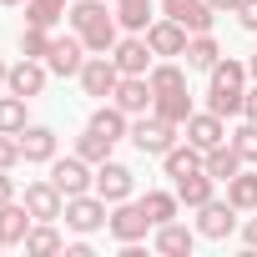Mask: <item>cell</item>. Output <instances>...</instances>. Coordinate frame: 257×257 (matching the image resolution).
<instances>
[{
	"label": "cell",
	"mask_w": 257,
	"mask_h": 257,
	"mask_svg": "<svg viewBox=\"0 0 257 257\" xmlns=\"http://www.w3.org/2000/svg\"><path fill=\"white\" fill-rule=\"evenodd\" d=\"M66 26L86 41V51H91V56H111V46L121 41V21H116V16H106L101 0H76V6L66 11Z\"/></svg>",
	"instance_id": "6da1fadb"
},
{
	"label": "cell",
	"mask_w": 257,
	"mask_h": 257,
	"mask_svg": "<svg viewBox=\"0 0 257 257\" xmlns=\"http://www.w3.org/2000/svg\"><path fill=\"white\" fill-rule=\"evenodd\" d=\"M207 76H212L207 81V111H217L222 121L237 116L247 101V61H217Z\"/></svg>",
	"instance_id": "7a4b0ae2"
},
{
	"label": "cell",
	"mask_w": 257,
	"mask_h": 257,
	"mask_svg": "<svg viewBox=\"0 0 257 257\" xmlns=\"http://www.w3.org/2000/svg\"><path fill=\"white\" fill-rule=\"evenodd\" d=\"M177 132H182V126H172L167 116L147 111V116L132 121V147H137L142 157H167V152L177 147Z\"/></svg>",
	"instance_id": "3957f363"
},
{
	"label": "cell",
	"mask_w": 257,
	"mask_h": 257,
	"mask_svg": "<svg viewBox=\"0 0 257 257\" xmlns=\"http://www.w3.org/2000/svg\"><path fill=\"white\" fill-rule=\"evenodd\" d=\"M106 207H111V202H106L101 192H96V197H91V192H81V197H66V212H61V217H66V227H71V232L91 237V232H101V227H106V217H111Z\"/></svg>",
	"instance_id": "277c9868"
},
{
	"label": "cell",
	"mask_w": 257,
	"mask_h": 257,
	"mask_svg": "<svg viewBox=\"0 0 257 257\" xmlns=\"http://www.w3.org/2000/svg\"><path fill=\"white\" fill-rule=\"evenodd\" d=\"M106 227H111V237H116V242L126 247V242H142V237H147V232H152L157 222L147 217V207H142V202H132V197H126V202H116V207H111Z\"/></svg>",
	"instance_id": "5b68a950"
},
{
	"label": "cell",
	"mask_w": 257,
	"mask_h": 257,
	"mask_svg": "<svg viewBox=\"0 0 257 257\" xmlns=\"http://www.w3.org/2000/svg\"><path fill=\"white\" fill-rule=\"evenodd\" d=\"M51 182L61 187V197H81V192H91V187H96V177H91V162H86V157H56V162H51Z\"/></svg>",
	"instance_id": "8992f818"
},
{
	"label": "cell",
	"mask_w": 257,
	"mask_h": 257,
	"mask_svg": "<svg viewBox=\"0 0 257 257\" xmlns=\"http://www.w3.org/2000/svg\"><path fill=\"white\" fill-rule=\"evenodd\" d=\"M46 66H51V76H81V66H86V41L71 31V36H56L51 41V51H46Z\"/></svg>",
	"instance_id": "52a82bcc"
},
{
	"label": "cell",
	"mask_w": 257,
	"mask_h": 257,
	"mask_svg": "<svg viewBox=\"0 0 257 257\" xmlns=\"http://www.w3.org/2000/svg\"><path fill=\"white\" fill-rule=\"evenodd\" d=\"M152 56H157V51L147 46V36H126V41H116V46H111V61H116V71H121V76H147V71L157 66Z\"/></svg>",
	"instance_id": "ba28073f"
},
{
	"label": "cell",
	"mask_w": 257,
	"mask_h": 257,
	"mask_svg": "<svg viewBox=\"0 0 257 257\" xmlns=\"http://www.w3.org/2000/svg\"><path fill=\"white\" fill-rule=\"evenodd\" d=\"M46 81H51V66L46 61H36V56H26V61H16L11 66V76H6V91H16V96H41L46 91Z\"/></svg>",
	"instance_id": "9c48e42d"
},
{
	"label": "cell",
	"mask_w": 257,
	"mask_h": 257,
	"mask_svg": "<svg viewBox=\"0 0 257 257\" xmlns=\"http://www.w3.org/2000/svg\"><path fill=\"white\" fill-rule=\"evenodd\" d=\"M232 227H237V207L232 202H202L197 207V237H212V242H222V237H232Z\"/></svg>",
	"instance_id": "30bf717a"
},
{
	"label": "cell",
	"mask_w": 257,
	"mask_h": 257,
	"mask_svg": "<svg viewBox=\"0 0 257 257\" xmlns=\"http://www.w3.org/2000/svg\"><path fill=\"white\" fill-rule=\"evenodd\" d=\"M187 41H192V31L177 26L172 16H162V21L147 26V46H152L157 56H187Z\"/></svg>",
	"instance_id": "8fae6325"
},
{
	"label": "cell",
	"mask_w": 257,
	"mask_h": 257,
	"mask_svg": "<svg viewBox=\"0 0 257 257\" xmlns=\"http://www.w3.org/2000/svg\"><path fill=\"white\" fill-rule=\"evenodd\" d=\"M26 207H31L36 222H56V217L66 212V197H61V187L46 177V182H26Z\"/></svg>",
	"instance_id": "7c38bea8"
},
{
	"label": "cell",
	"mask_w": 257,
	"mask_h": 257,
	"mask_svg": "<svg viewBox=\"0 0 257 257\" xmlns=\"http://www.w3.org/2000/svg\"><path fill=\"white\" fill-rule=\"evenodd\" d=\"M111 101H116L126 116H147L157 96H152V81H147V76H121L116 91H111Z\"/></svg>",
	"instance_id": "4fadbf2b"
},
{
	"label": "cell",
	"mask_w": 257,
	"mask_h": 257,
	"mask_svg": "<svg viewBox=\"0 0 257 257\" xmlns=\"http://www.w3.org/2000/svg\"><path fill=\"white\" fill-rule=\"evenodd\" d=\"M116 81H121V71H116L111 56H86V66H81V91L86 96H111Z\"/></svg>",
	"instance_id": "5bb4252c"
},
{
	"label": "cell",
	"mask_w": 257,
	"mask_h": 257,
	"mask_svg": "<svg viewBox=\"0 0 257 257\" xmlns=\"http://www.w3.org/2000/svg\"><path fill=\"white\" fill-rule=\"evenodd\" d=\"M182 132H187V142H192V147H202V152H212V147H222V142H227V126H222V116H217V111H192Z\"/></svg>",
	"instance_id": "9a60e30c"
},
{
	"label": "cell",
	"mask_w": 257,
	"mask_h": 257,
	"mask_svg": "<svg viewBox=\"0 0 257 257\" xmlns=\"http://www.w3.org/2000/svg\"><path fill=\"white\" fill-rule=\"evenodd\" d=\"M162 16H172L177 26H187L192 36H202V31H212V6L207 0H162Z\"/></svg>",
	"instance_id": "2e32d148"
},
{
	"label": "cell",
	"mask_w": 257,
	"mask_h": 257,
	"mask_svg": "<svg viewBox=\"0 0 257 257\" xmlns=\"http://www.w3.org/2000/svg\"><path fill=\"white\" fill-rule=\"evenodd\" d=\"M31 227H36V217H31L26 202H6L0 207V247H26Z\"/></svg>",
	"instance_id": "e0dca14e"
},
{
	"label": "cell",
	"mask_w": 257,
	"mask_h": 257,
	"mask_svg": "<svg viewBox=\"0 0 257 257\" xmlns=\"http://www.w3.org/2000/svg\"><path fill=\"white\" fill-rule=\"evenodd\" d=\"M132 187H137L132 167H121V162H101V167H96V192H101V197H106L111 207L132 197Z\"/></svg>",
	"instance_id": "ac0fdd59"
},
{
	"label": "cell",
	"mask_w": 257,
	"mask_h": 257,
	"mask_svg": "<svg viewBox=\"0 0 257 257\" xmlns=\"http://www.w3.org/2000/svg\"><path fill=\"white\" fill-rule=\"evenodd\" d=\"M21 157L31 167H51L56 162V132L51 126H26L21 132Z\"/></svg>",
	"instance_id": "d6986e66"
},
{
	"label": "cell",
	"mask_w": 257,
	"mask_h": 257,
	"mask_svg": "<svg viewBox=\"0 0 257 257\" xmlns=\"http://www.w3.org/2000/svg\"><path fill=\"white\" fill-rule=\"evenodd\" d=\"M202 167H207V177H217V182H232V177H237L247 162H242V152H237V147H232V137H227L222 147H212V152L202 157Z\"/></svg>",
	"instance_id": "ffe728a7"
},
{
	"label": "cell",
	"mask_w": 257,
	"mask_h": 257,
	"mask_svg": "<svg viewBox=\"0 0 257 257\" xmlns=\"http://www.w3.org/2000/svg\"><path fill=\"white\" fill-rule=\"evenodd\" d=\"M212 192H217V177H207V167L202 172H187V177H177V202L182 207H202V202H212Z\"/></svg>",
	"instance_id": "44dd1931"
},
{
	"label": "cell",
	"mask_w": 257,
	"mask_h": 257,
	"mask_svg": "<svg viewBox=\"0 0 257 257\" xmlns=\"http://www.w3.org/2000/svg\"><path fill=\"white\" fill-rule=\"evenodd\" d=\"M86 126H91V132H101V137H111V142H121V137H132V116H126V111H121L116 101H111V106H96Z\"/></svg>",
	"instance_id": "7402d4cb"
},
{
	"label": "cell",
	"mask_w": 257,
	"mask_h": 257,
	"mask_svg": "<svg viewBox=\"0 0 257 257\" xmlns=\"http://www.w3.org/2000/svg\"><path fill=\"white\" fill-rule=\"evenodd\" d=\"M192 242H197V232L182 227V222H162V227H157V252H162V257H187Z\"/></svg>",
	"instance_id": "603a6c76"
},
{
	"label": "cell",
	"mask_w": 257,
	"mask_h": 257,
	"mask_svg": "<svg viewBox=\"0 0 257 257\" xmlns=\"http://www.w3.org/2000/svg\"><path fill=\"white\" fill-rule=\"evenodd\" d=\"M217 61H222V46L212 41V31H202V36L187 41V71H212Z\"/></svg>",
	"instance_id": "cb8c5ba5"
},
{
	"label": "cell",
	"mask_w": 257,
	"mask_h": 257,
	"mask_svg": "<svg viewBox=\"0 0 257 257\" xmlns=\"http://www.w3.org/2000/svg\"><path fill=\"white\" fill-rule=\"evenodd\" d=\"M147 81H152V96H177V91H187V71L172 66V61H157V66L147 71Z\"/></svg>",
	"instance_id": "d4e9b609"
},
{
	"label": "cell",
	"mask_w": 257,
	"mask_h": 257,
	"mask_svg": "<svg viewBox=\"0 0 257 257\" xmlns=\"http://www.w3.org/2000/svg\"><path fill=\"white\" fill-rule=\"evenodd\" d=\"M116 21H121V31L147 36V26H152V0H116Z\"/></svg>",
	"instance_id": "484cf974"
},
{
	"label": "cell",
	"mask_w": 257,
	"mask_h": 257,
	"mask_svg": "<svg viewBox=\"0 0 257 257\" xmlns=\"http://www.w3.org/2000/svg\"><path fill=\"white\" fill-rule=\"evenodd\" d=\"M202 157H207V152L187 142V147H172V152L162 157V167H167V177L177 182V177H187V172H202Z\"/></svg>",
	"instance_id": "4316f807"
},
{
	"label": "cell",
	"mask_w": 257,
	"mask_h": 257,
	"mask_svg": "<svg viewBox=\"0 0 257 257\" xmlns=\"http://www.w3.org/2000/svg\"><path fill=\"white\" fill-rule=\"evenodd\" d=\"M227 202L237 207V212H257V172H237L232 182H227Z\"/></svg>",
	"instance_id": "83f0119b"
},
{
	"label": "cell",
	"mask_w": 257,
	"mask_h": 257,
	"mask_svg": "<svg viewBox=\"0 0 257 257\" xmlns=\"http://www.w3.org/2000/svg\"><path fill=\"white\" fill-rule=\"evenodd\" d=\"M66 11H71V0H26V26H56V21H66Z\"/></svg>",
	"instance_id": "f1b7e54d"
},
{
	"label": "cell",
	"mask_w": 257,
	"mask_h": 257,
	"mask_svg": "<svg viewBox=\"0 0 257 257\" xmlns=\"http://www.w3.org/2000/svg\"><path fill=\"white\" fill-rule=\"evenodd\" d=\"M26 96H16V91H6L0 96V132H11V137H21L26 132Z\"/></svg>",
	"instance_id": "f546056e"
},
{
	"label": "cell",
	"mask_w": 257,
	"mask_h": 257,
	"mask_svg": "<svg viewBox=\"0 0 257 257\" xmlns=\"http://www.w3.org/2000/svg\"><path fill=\"white\" fill-rule=\"evenodd\" d=\"M111 137H101V132H91V126H86V132L76 137V157H86L91 167H101V162H111Z\"/></svg>",
	"instance_id": "4dcf8cb0"
},
{
	"label": "cell",
	"mask_w": 257,
	"mask_h": 257,
	"mask_svg": "<svg viewBox=\"0 0 257 257\" xmlns=\"http://www.w3.org/2000/svg\"><path fill=\"white\" fill-rule=\"evenodd\" d=\"M152 111H157V116H167L172 126H187V116H192V91H177V96H157V101H152Z\"/></svg>",
	"instance_id": "1f68e13d"
},
{
	"label": "cell",
	"mask_w": 257,
	"mask_h": 257,
	"mask_svg": "<svg viewBox=\"0 0 257 257\" xmlns=\"http://www.w3.org/2000/svg\"><path fill=\"white\" fill-rule=\"evenodd\" d=\"M142 207H147V217L162 227V222H177V212H182V202H177V192H147L142 197Z\"/></svg>",
	"instance_id": "d6a6232c"
},
{
	"label": "cell",
	"mask_w": 257,
	"mask_h": 257,
	"mask_svg": "<svg viewBox=\"0 0 257 257\" xmlns=\"http://www.w3.org/2000/svg\"><path fill=\"white\" fill-rule=\"evenodd\" d=\"M61 247H66V242H61V232H56L51 222H36L31 237H26V252H31V257H46V252H61Z\"/></svg>",
	"instance_id": "836d02e7"
},
{
	"label": "cell",
	"mask_w": 257,
	"mask_h": 257,
	"mask_svg": "<svg viewBox=\"0 0 257 257\" xmlns=\"http://www.w3.org/2000/svg\"><path fill=\"white\" fill-rule=\"evenodd\" d=\"M51 41H56V36H51L46 26H26V31H21V56H36V61H46Z\"/></svg>",
	"instance_id": "e575fe53"
},
{
	"label": "cell",
	"mask_w": 257,
	"mask_h": 257,
	"mask_svg": "<svg viewBox=\"0 0 257 257\" xmlns=\"http://www.w3.org/2000/svg\"><path fill=\"white\" fill-rule=\"evenodd\" d=\"M232 147L242 152V162H257V121H242L232 132Z\"/></svg>",
	"instance_id": "d590c367"
},
{
	"label": "cell",
	"mask_w": 257,
	"mask_h": 257,
	"mask_svg": "<svg viewBox=\"0 0 257 257\" xmlns=\"http://www.w3.org/2000/svg\"><path fill=\"white\" fill-rule=\"evenodd\" d=\"M16 162H26V157H21V137H11V132H0V172H11Z\"/></svg>",
	"instance_id": "8d00e7d4"
},
{
	"label": "cell",
	"mask_w": 257,
	"mask_h": 257,
	"mask_svg": "<svg viewBox=\"0 0 257 257\" xmlns=\"http://www.w3.org/2000/svg\"><path fill=\"white\" fill-rule=\"evenodd\" d=\"M237 26L242 31H257V0H242V6H237Z\"/></svg>",
	"instance_id": "74e56055"
},
{
	"label": "cell",
	"mask_w": 257,
	"mask_h": 257,
	"mask_svg": "<svg viewBox=\"0 0 257 257\" xmlns=\"http://www.w3.org/2000/svg\"><path fill=\"white\" fill-rule=\"evenodd\" d=\"M6 202H16V182H11V172H0V207Z\"/></svg>",
	"instance_id": "f35d334b"
},
{
	"label": "cell",
	"mask_w": 257,
	"mask_h": 257,
	"mask_svg": "<svg viewBox=\"0 0 257 257\" xmlns=\"http://www.w3.org/2000/svg\"><path fill=\"white\" fill-rule=\"evenodd\" d=\"M242 242H247V247H257V217H247V222H242Z\"/></svg>",
	"instance_id": "ab89813d"
},
{
	"label": "cell",
	"mask_w": 257,
	"mask_h": 257,
	"mask_svg": "<svg viewBox=\"0 0 257 257\" xmlns=\"http://www.w3.org/2000/svg\"><path fill=\"white\" fill-rule=\"evenodd\" d=\"M242 116H247V121H257V86L247 91V101H242Z\"/></svg>",
	"instance_id": "60d3db41"
},
{
	"label": "cell",
	"mask_w": 257,
	"mask_h": 257,
	"mask_svg": "<svg viewBox=\"0 0 257 257\" xmlns=\"http://www.w3.org/2000/svg\"><path fill=\"white\" fill-rule=\"evenodd\" d=\"M207 6H212V11H232V16H237V6H242V0H207Z\"/></svg>",
	"instance_id": "b9f144b4"
},
{
	"label": "cell",
	"mask_w": 257,
	"mask_h": 257,
	"mask_svg": "<svg viewBox=\"0 0 257 257\" xmlns=\"http://www.w3.org/2000/svg\"><path fill=\"white\" fill-rule=\"evenodd\" d=\"M247 76H252V81H257V51H252V56H247Z\"/></svg>",
	"instance_id": "7bdbcfd3"
},
{
	"label": "cell",
	"mask_w": 257,
	"mask_h": 257,
	"mask_svg": "<svg viewBox=\"0 0 257 257\" xmlns=\"http://www.w3.org/2000/svg\"><path fill=\"white\" fill-rule=\"evenodd\" d=\"M6 76H11V66H6V61H0V86H6Z\"/></svg>",
	"instance_id": "ee69618b"
},
{
	"label": "cell",
	"mask_w": 257,
	"mask_h": 257,
	"mask_svg": "<svg viewBox=\"0 0 257 257\" xmlns=\"http://www.w3.org/2000/svg\"><path fill=\"white\" fill-rule=\"evenodd\" d=\"M0 6H26V0H0Z\"/></svg>",
	"instance_id": "f6af8a7d"
}]
</instances>
